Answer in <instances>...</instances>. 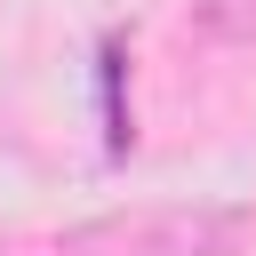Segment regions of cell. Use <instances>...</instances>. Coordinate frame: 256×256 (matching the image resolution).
Segmentation results:
<instances>
[{"label":"cell","instance_id":"1","mask_svg":"<svg viewBox=\"0 0 256 256\" xmlns=\"http://www.w3.org/2000/svg\"><path fill=\"white\" fill-rule=\"evenodd\" d=\"M256 208L240 200H136L56 232V256H240Z\"/></svg>","mask_w":256,"mask_h":256},{"label":"cell","instance_id":"2","mask_svg":"<svg viewBox=\"0 0 256 256\" xmlns=\"http://www.w3.org/2000/svg\"><path fill=\"white\" fill-rule=\"evenodd\" d=\"M184 32L208 48H256V0H192Z\"/></svg>","mask_w":256,"mask_h":256}]
</instances>
